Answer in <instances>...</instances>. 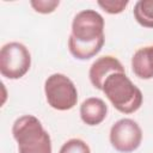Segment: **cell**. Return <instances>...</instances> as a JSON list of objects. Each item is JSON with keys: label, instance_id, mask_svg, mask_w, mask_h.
<instances>
[{"label": "cell", "instance_id": "6da1fadb", "mask_svg": "<svg viewBox=\"0 0 153 153\" xmlns=\"http://www.w3.org/2000/svg\"><path fill=\"white\" fill-rule=\"evenodd\" d=\"M104 19L94 10H84L75 14L68 39L69 53L78 60H88L103 48Z\"/></svg>", "mask_w": 153, "mask_h": 153}, {"label": "cell", "instance_id": "7a4b0ae2", "mask_svg": "<svg viewBox=\"0 0 153 153\" xmlns=\"http://www.w3.org/2000/svg\"><path fill=\"white\" fill-rule=\"evenodd\" d=\"M12 134L18 143L19 153H51V140L41 121L32 115L17 118Z\"/></svg>", "mask_w": 153, "mask_h": 153}, {"label": "cell", "instance_id": "3957f363", "mask_svg": "<svg viewBox=\"0 0 153 153\" xmlns=\"http://www.w3.org/2000/svg\"><path fill=\"white\" fill-rule=\"evenodd\" d=\"M104 94L112 106L122 114H133L142 104V93L126 73H114L106 78L103 85Z\"/></svg>", "mask_w": 153, "mask_h": 153}, {"label": "cell", "instance_id": "277c9868", "mask_svg": "<svg viewBox=\"0 0 153 153\" xmlns=\"http://www.w3.org/2000/svg\"><path fill=\"white\" fill-rule=\"evenodd\" d=\"M44 93L48 104L59 111L71 110L78 102V91L74 82L61 73H54L47 78Z\"/></svg>", "mask_w": 153, "mask_h": 153}, {"label": "cell", "instance_id": "5b68a950", "mask_svg": "<svg viewBox=\"0 0 153 153\" xmlns=\"http://www.w3.org/2000/svg\"><path fill=\"white\" fill-rule=\"evenodd\" d=\"M31 66L29 49L19 42H10L0 50V73L7 79H20Z\"/></svg>", "mask_w": 153, "mask_h": 153}, {"label": "cell", "instance_id": "8992f818", "mask_svg": "<svg viewBox=\"0 0 153 153\" xmlns=\"http://www.w3.org/2000/svg\"><path fill=\"white\" fill-rule=\"evenodd\" d=\"M142 140L140 126L131 118H121L110 129V143L121 153H130L139 148Z\"/></svg>", "mask_w": 153, "mask_h": 153}, {"label": "cell", "instance_id": "52a82bcc", "mask_svg": "<svg viewBox=\"0 0 153 153\" xmlns=\"http://www.w3.org/2000/svg\"><path fill=\"white\" fill-rule=\"evenodd\" d=\"M114 73H126L124 67L122 66L120 60H117L115 56L105 55V56L98 57L91 65L88 76H90V81L93 85V87L102 91L104 81L106 80L109 75Z\"/></svg>", "mask_w": 153, "mask_h": 153}, {"label": "cell", "instance_id": "ba28073f", "mask_svg": "<svg viewBox=\"0 0 153 153\" xmlns=\"http://www.w3.org/2000/svg\"><path fill=\"white\" fill-rule=\"evenodd\" d=\"M108 114V106L103 99L97 97H90L85 99L80 105L81 121L87 126L100 124Z\"/></svg>", "mask_w": 153, "mask_h": 153}, {"label": "cell", "instance_id": "9c48e42d", "mask_svg": "<svg viewBox=\"0 0 153 153\" xmlns=\"http://www.w3.org/2000/svg\"><path fill=\"white\" fill-rule=\"evenodd\" d=\"M131 69L140 79L153 78V45L140 48L131 57Z\"/></svg>", "mask_w": 153, "mask_h": 153}, {"label": "cell", "instance_id": "30bf717a", "mask_svg": "<svg viewBox=\"0 0 153 153\" xmlns=\"http://www.w3.org/2000/svg\"><path fill=\"white\" fill-rule=\"evenodd\" d=\"M133 13L140 25L153 29V0H139L134 6Z\"/></svg>", "mask_w": 153, "mask_h": 153}, {"label": "cell", "instance_id": "8fae6325", "mask_svg": "<svg viewBox=\"0 0 153 153\" xmlns=\"http://www.w3.org/2000/svg\"><path fill=\"white\" fill-rule=\"evenodd\" d=\"M59 153H91V149L81 139H71L62 145Z\"/></svg>", "mask_w": 153, "mask_h": 153}, {"label": "cell", "instance_id": "7c38bea8", "mask_svg": "<svg viewBox=\"0 0 153 153\" xmlns=\"http://www.w3.org/2000/svg\"><path fill=\"white\" fill-rule=\"evenodd\" d=\"M98 5L110 14H117L121 13L128 5L127 0H99Z\"/></svg>", "mask_w": 153, "mask_h": 153}, {"label": "cell", "instance_id": "4fadbf2b", "mask_svg": "<svg viewBox=\"0 0 153 153\" xmlns=\"http://www.w3.org/2000/svg\"><path fill=\"white\" fill-rule=\"evenodd\" d=\"M31 6L33 7V10L38 13H51L55 11V8L60 5L59 0H32Z\"/></svg>", "mask_w": 153, "mask_h": 153}]
</instances>
